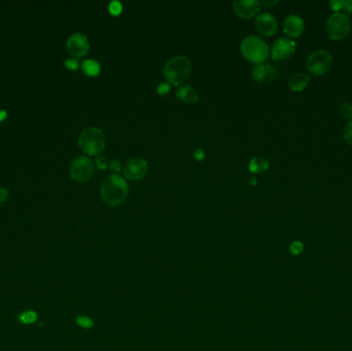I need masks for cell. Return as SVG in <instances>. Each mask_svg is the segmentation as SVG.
Masks as SVG:
<instances>
[{
    "instance_id": "1",
    "label": "cell",
    "mask_w": 352,
    "mask_h": 351,
    "mask_svg": "<svg viewBox=\"0 0 352 351\" xmlns=\"http://www.w3.org/2000/svg\"><path fill=\"white\" fill-rule=\"evenodd\" d=\"M129 193L127 182L117 174L107 176L100 187L101 199L109 206H118L126 200Z\"/></svg>"
},
{
    "instance_id": "2",
    "label": "cell",
    "mask_w": 352,
    "mask_h": 351,
    "mask_svg": "<svg viewBox=\"0 0 352 351\" xmlns=\"http://www.w3.org/2000/svg\"><path fill=\"white\" fill-rule=\"evenodd\" d=\"M192 64L189 58L177 56L171 58L164 66L163 72L168 83L178 86L187 81L191 75Z\"/></svg>"
},
{
    "instance_id": "3",
    "label": "cell",
    "mask_w": 352,
    "mask_h": 351,
    "mask_svg": "<svg viewBox=\"0 0 352 351\" xmlns=\"http://www.w3.org/2000/svg\"><path fill=\"white\" fill-rule=\"evenodd\" d=\"M79 145L85 154L89 156H99L105 147L104 134L98 128H86L79 137Z\"/></svg>"
},
{
    "instance_id": "4",
    "label": "cell",
    "mask_w": 352,
    "mask_h": 351,
    "mask_svg": "<svg viewBox=\"0 0 352 351\" xmlns=\"http://www.w3.org/2000/svg\"><path fill=\"white\" fill-rule=\"evenodd\" d=\"M241 52L249 62L262 64L269 56V47L262 39L250 35L241 44Z\"/></svg>"
},
{
    "instance_id": "5",
    "label": "cell",
    "mask_w": 352,
    "mask_h": 351,
    "mask_svg": "<svg viewBox=\"0 0 352 351\" xmlns=\"http://www.w3.org/2000/svg\"><path fill=\"white\" fill-rule=\"evenodd\" d=\"M351 30L349 17L343 13H333L326 22L325 31L332 41H342L347 38Z\"/></svg>"
},
{
    "instance_id": "6",
    "label": "cell",
    "mask_w": 352,
    "mask_h": 351,
    "mask_svg": "<svg viewBox=\"0 0 352 351\" xmlns=\"http://www.w3.org/2000/svg\"><path fill=\"white\" fill-rule=\"evenodd\" d=\"M332 65V57L324 50L313 52L306 62L307 69L313 76H323L329 71Z\"/></svg>"
},
{
    "instance_id": "7",
    "label": "cell",
    "mask_w": 352,
    "mask_h": 351,
    "mask_svg": "<svg viewBox=\"0 0 352 351\" xmlns=\"http://www.w3.org/2000/svg\"><path fill=\"white\" fill-rule=\"evenodd\" d=\"M94 173V165L90 158L82 156L77 158L71 163L70 175L77 182H87Z\"/></svg>"
},
{
    "instance_id": "8",
    "label": "cell",
    "mask_w": 352,
    "mask_h": 351,
    "mask_svg": "<svg viewBox=\"0 0 352 351\" xmlns=\"http://www.w3.org/2000/svg\"><path fill=\"white\" fill-rule=\"evenodd\" d=\"M148 171V164L143 159L134 158L129 160L124 168V175L127 179L136 181L143 178Z\"/></svg>"
},
{
    "instance_id": "9",
    "label": "cell",
    "mask_w": 352,
    "mask_h": 351,
    "mask_svg": "<svg viewBox=\"0 0 352 351\" xmlns=\"http://www.w3.org/2000/svg\"><path fill=\"white\" fill-rule=\"evenodd\" d=\"M296 45L293 41L289 39H279L277 40L272 47L271 54L272 58L276 61H283L290 58L295 52Z\"/></svg>"
},
{
    "instance_id": "10",
    "label": "cell",
    "mask_w": 352,
    "mask_h": 351,
    "mask_svg": "<svg viewBox=\"0 0 352 351\" xmlns=\"http://www.w3.org/2000/svg\"><path fill=\"white\" fill-rule=\"evenodd\" d=\"M67 51L73 57H84L89 52L88 39L81 33H74L67 40L66 43Z\"/></svg>"
},
{
    "instance_id": "11",
    "label": "cell",
    "mask_w": 352,
    "mask_h": 351,
    "mask_svg": "<svg viewBox=\"0 0 352 351\" xmlns=\"http://www.w3.org/2000/svg\"><path fill=\"white\" fill-rule=\"evenodd\" d=\"M254 25L256 30L265 36H271L275 34L278 29L276 18L268 13H264L257 16L254 21Z\"/></svg>"
},
{
    "instance_id": "12",
    "label": "cell",
    "mask_w": 352,
    "mask_h": 351,
    "mask_svg": "<svg viewBox=\"0 0 352 351\" xmlns=\"http://www.w3.org/2000/svg\"><path fill=\"white\" fill-rule=\"evenodd\" d=\"M233 8L238 17L242 19H251L259 12V3L256 0H242L234 2Z\"/></svg>"
},
{
    "instance_id": "13",
    "label": "cell",
    "mask_w": 352,
    "mask_h": 351,
    "mask_svg": "<svg viewBox=\"0 0 352 351\" xmlns=\"http://www.w3.org/2000/svg\"><path fill=\"white\" fill-rule=\"evenodd\" d=\"M305 22L298 15H289L285 18L283 23L284 32L290 38H299L304 32Z\"/></svg>"
},
{
    "instance_id": "14",
    "label": "cell",
    "mask_w": 352,
    "mask_h": 351,
    "mask_svg": "<svg viewBox=\"0 0 352 351\" xmlns=\"http://www.w3.org/2000/svg\"><path fill=\"white\" fill-rule=\"evenodd\" d=\"M277 76L278 71L272 64H257L252 69V79L256 83L274 80Z\"/></svg>"
},
{
    "instance_id": "15",
    "label": "cell",
    "mask_w": 352,
    "mask_h": 351,
    "mask_svg": "<svg viewBox=\"0 0 352 351\" xmlns=\"http://www.w3.org/2000/svg\"><path fill=\"white\" fill-rule=\"evenodd\" d=\"M310 78L305 73H296L293 75L288 82V87L293 92H302L309 84Z\"/></svg>"
},
{
    "instance_id": "16",
    "label": "cell",
    "mask_w": 352,
    "mask_h": 351,
    "mask_svg": "<svg viewBox=\"0 0 352 351\" xmlns=\"http://www.w3.org/2000/svg\"><path fill=\"white\" fill-rule=\"evenodd\" d=\"M176 96L181 101L187 103H195L198 100L197 92L190 86H182L176 90Z\"/></svg>"
},
{
    "instance_id": "17",
    "label": "cell",
    "mask_w": 352,
    "mask_h": 351,
    "mask_svg": "<svg viewBox=\"0 0 352 351\" xmlns=\"http://www.w3.org/2000/svg\"><path fill=\"white\" fill-rule=\"evenodd\" d=\"M269 168V162L264 159V158H258L255 157L253 159H251V161L249 162L248 165V169L251 173H263L265 171H267V169Z\"/></svg>"
},
{
    "instance_id": "18",
    "label": "cell",
    "mask_w": 352,
    "mask_h": 351,
    "mask_svg": "<svg viewBox=\"0 0 352 351\" xmlns=\"http://www.w3.org/2000/svg\"><path fill=\"white\" fill-rule=\"evenodd\" d=\"M82 69L89 77H96L100 73V64L95 60H86L82 64Z\"/></svg>"
},
{
    "instance_id": "19",
    "label": "cell",
    "mask_w": 352,
    "mask_h": 351,
    "mask_svg": "<svg viewBox=\"0 0 352 351\" xmlns=\"http://www.w3.org/2000/svg\"><path fill=\"white\" fill-rule=\"evenodd\" d=\"M37 319H39V315H37V313L33 310L24 311V312L19 314V316H18L19 322L22 323V324H32V323L36 322Z\"/></svg>"
},
{
    "instance_id": "20",
    "label": "cell",
    "mask_w": 352,
    "mask_h": 351,
    "mask_svg": "<svg viewBox=\"0 0 352 351\" xmlns=\"http://www.w3.org/2000/svg\"><path fill=\"white\" fill-rule=\"evenodd\" d=\"M340 114L346 120H352V104L344 102L340 106Z\"/></svg>"
},
{
    "instance_id": "21",
    "label": "cell",
    "mask_w": 352,
    "mask_h": 351,
    "mask_svg": "<svg viewBox=\"0 0 352 351\" xmlns=\"http://www.w3.org/2000/svg\"><path fill=\"white\" fill-rule=\"evenodd\" d=\"M77 323L81 326V327H84V328H91L93 326V324H94V322H93V320L88 317V316H84V315H81V316H78L77 318Z\"/></svg>"
},
{
    "instance_id": "22",
    "label": "cell",
    "mask_w": 352,
    "mask_h": 351,
    "mask_svg": "<svg viewBox=\"0 0 352 351\" xmlns=\"http://www.w3.org/2000/svg\"><path fill=\"white\" fill-rule=\"evenodd\" d=\"M344 138L348 144L352 146V121L347 124L344 130Z\"/></svg>"
},
{
    "instance_id": "23",
    "label": "cell",
    "mask_w": 352,
    "mask_h": 351,
    "mask_svg": "<svg viewBox=\"0 0 352 351\" xmlns=\"http://www.w3.org/2000/svg\"><path fill=\"white\" fill-rule=\"evenodd\" d=\"M122 11H123V7H122V4L119 2H113L109 5V12L115 16L120 15Z\"/></svg>"
},
{
    "instance_id": "24",
    "label": "cell",
    "mask_w": 352,
    "mask_h": 351,
    "mask_svg": "<svg viewBox=\"0 0 352 351\" xmlns=\"http://www.w3.org/2000/svg\"><path fill=\"white\" fill-rule=\"evenodd\" d=\"M96 165H97L98 169L105 170L107 168V165H108L106 158L103 157V156H100V155L97 156V158H96Z\"/></svg>"
},
{
    "instance_id": "25",
    "label": "cell",
    "mask_w": 352,
    "mask_h": 351,
    "mask_svg": "<svg viewBox=\"0 0 352 351\" xmlns=\"http://www.w3.org/2000/svg\"><path fill=\"white\" fill-rule=\"evenodd\" d=\"M341 11H343L345 15L352 14V0H342Z\"/></svg>"
},
{
    "instance_id": "26",
    "label": "cell",
    "mask_w": 352,
    "mask_h": 351,
    "mask_svg": "<svg viewBox=\"0 0 352 351\" xmlns=\"http://www.w3.org/2000/svg\"><path fill=\"white\" fill-rule=\"evenodd\" d=\"M64 64H65V67L67 69H70V70H77L79 68V65H80L79 61L77 59H74V58H70V59L66 60Z\"/></svg>"
},
{
    "instance_id": "27",
    "label": "cell",
    "mask_w": 352,
    "mask_h": 351,
    "mask_svg": "<svg viewBox=\"0 0 352 351\" xmlns=\"http://www.w3.org/2000/svg\"><path fill=\"white\" fill-rule=\"evenodd\" d=\"M169 91H170V86L168 83H162L157 88V92L160 95H165L167 93H169Z\"/></svg>"
},
{
    "instance_id": "28",
    "label": "cell",
    "mask_w": 352,
    "mask_h": 351,
    "mask_svg": "<svg viewBox=\"0 0 352 351\" xmlns=\"http://www.w3.org/2000/svg\"><path fill=\"white\" fill-rule=\"evenodd\" d=\"M109 168L114 173H120L121 171V162L117 159L113 160L109 164Z\"/></svg>"
},
{
    "instance_id": "29",
    "label": "cell",
    "mask_w": 352,
    "mask_h": 351,
    "mask_svg": "<svg viewBox=\"0 0 352 351\" xmlns=\"http://www.w3.org/2000/svg\"><path fill=\"white\" fill-rule=\"evenodd\" d=\"M328 6L335 13H340L341 7H342V0H332V2L328 3Z\"/></svg>"
},
{
    "instance_id": "30",
    "label": "cell",
    "mask_w": 352,
    "mask_h": 351,
    "mask_svg": "<svg viewBox=\"0 0 352 351\" xmlns=\"http://www.w3.org/2000/svg\"><path fill=\"white\" fill-rule=\"evenodd\" d=\"M303 246L300 242H293L291 245H290V250L291 252L293 253H298V252H301Z\"/></svg>"
},
{
    "instance_id": "31",
    "label": "cell",
    "mask_w": 352,
    "mask_h": 351,
    "mask_svg": "<svg viewBox=\"0 0 352 351\" xmlns=\"http://www.w3.org/2000/svg\"><path fill=\"white\" fill-rule=\"evenodd\" d=\"M194 157L196 158V160L202 161L204 158H205V152H204V151L201 150V149H199V150H197V151L194 153Z\"/></svg>"
},
{
    "instance_id": "32",
    "label": "cell",
    "mask_w": 352,
    "mask_h": 351,
    "mask_svg": "<svg viewBox=\"0 0 352 351\" xmlns=\"http://www.w3.org/2000/svg\"><path fill=\"white\" fill-rule=\"evenodd\" d=\"M8 197H9V192H8V190H7V189H4V188L0 189V203L5 202V201L8 199Z\"/></svg>"
},
{
    "instance_id": "33",
    "label": "cell",
    "mask_w": 352,
    "mask_h": 351,
    "mask_svg": "<svg viewBox=\"0 0 352 351\" xmlns=\"http://www.w3.org/2000/svg\"><path fill=\"white\" fill-rule=\"evenodd\" d=\"M278 3H279V2H278V0H273V2H265V0H264V2L262 3L265 7H272V6H275V5H277Z\"/></svg>"
},
{
    "instance_id": "34",
    "label": "cell",
    "mask_w": 352,
    "mask_h": 351,
    "mask_svg": "<svg viewBox=\"0 0 352 351\" xmlns=\"http://www.w3.org/2000/svg\"><path fill=\"white\" fill-rule=\"evenodd\" d=\"M7 118V113L5 110H0V122L4 121Z\"/></svg>"
},
{
    "instance_id": "35",
    "label": "cell",
    "mask_w": 352,
    "mask_h": 351,
    "mask_svg": "<svg viewBox=\"0 0 352 351\" xmlns=\"http://www.w3.org/2000/svg\"><path fill=\"white\" fill-rule=\"evenodd\" d=\"M250 183H251V184H255V183H256V179H255L254 177H252V178L250 179Z\"/></svg>"
}]
</instances>
